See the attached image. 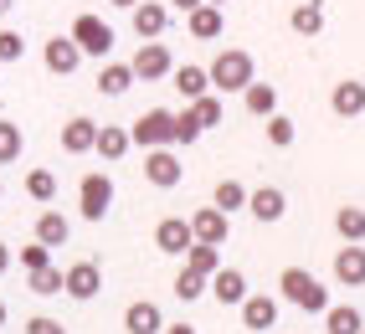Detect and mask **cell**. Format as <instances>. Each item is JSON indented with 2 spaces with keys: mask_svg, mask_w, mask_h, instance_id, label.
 Returning a JSON list of instances; mask_svg holds the SVG:
<instances>
[{
  "mask_svg": "<svg viewBox=\"0 0 365 334\" xmlns=\"http://www.w3.org/2000/svg\"><path fill=\"white\" fill-rule=\"evenodd\" d=\"M31 293H62V268H41V273H31Z\"/></svg>",
  "mask_w": 365,
  "mask_h": 334,
  "instance_id": "f35d334b",
  "label": "cell"
},
{
  "mask_svg": "<svg viewBox=\"0 0 365 334\" xmlns=\"http://www.w3.org/2000/svg\"><path fill=\"white\" fill-rule=\"evenodd\" d=\"M62 293H67V298H78V303L98 298V293H103V268H98L93 257H83V262H72V268H62Z\"/></svg>",
  "mask_w": 365,
  "mask_h": 334,
  "instance_id": "8992f818",
  "label": "cell"
},
{
  "mask_svg": "<svg viewBox=\"0 0 365 334\" xmlns=\"http://www.w3.org/2000/svg\"><path fill=\"white\" fill-rule=\"evenodd\" d=\"M108 206H113V180H108L103 170H88L83 185H78V211H83V221H103Z\"/></svg>",
  "mask_w": 365,
  "mask_h": 334,
  "instance_id": "5b68a950",
  "label": "cell"
},
{
  "mask_svg": "<svg viewBox=\"0 0 365 334\" xmlns=\"http://www.w3.org/2000/svg\"><path fill=\"white\" fill-rule=\"evenodd\" d=\"M21 268H26V273H41V268H52V247H41V242L21 247Z\"/></svg>",
  "mask_w": 365,
  "mask_h": 334,
  "instance_id": "8d00e7d4",
  "label": "cell"
},
{
  "mask_svg": "<svg viewBox=\"0 0 365 334\" xmlns=\"http://www.w3.org/2000/svg\"><path fill=\"white\" fill-rule=\"evenodd\" d=\"M26 196L41 201V206H52V201H57V175H52V170H31V175H26Z\"/></svg>",
  "mask_w": 365,
  "mask_h": 334,
  "instance_id": "836d02e7",
  "label": "cell"
},
{
  "mask_svg": "<svg viewBox=\"0 0 365 334\" xmlns=\"http://www.w3.org/2000/svg\"><path fill=\"white\" fill-rule=\"evenodd\" d=\"M160 334H196V329H190V324H165Z\"/></svg>",
  "mask_w": 365,
  "mask_h": 334,
  "instance_id": "7bdbcfd3",
  "label": "cell"
},
{
  "mask_svg": "<svg viewBox=\"0 0 365 334\" xmlns=\"http://www.w3.org/2000/svg\"><path fill=\"white\" fill-rule=\"evenodd\" d=\"M134 83H139V78H134L129 62H103V67H98V93H103V98H124Z\"/></svg>",
  "mask_w": 365,
  "mask_h": 334,
  "instance_id": "44dd1931",
  "label": "cell"
},
{
  "mask_svg": "<svg viewBox=\"0 0 365 334\" xmlns=\"http://www.w3.org/2000/svg\"><path fill=\"white\" fill-rule=\"evenodd\" d=\"M288 26H294L304 41H314L324 31V0H304V6H294V16H288Z\"/></svg>",
  "mask_w": 365,
  "mask_h": 334,
  "instance_id": "d4e9b609",
  "label": "cell"
},
{
  "mask_svg": "<svg viewBox=\"0 0 365 334\" xmlns=\"http://www.w3.org/2000/svg\"><path fill=\"white\" fill-rule=\"evenodd\" d=\"M201 134H206V129L196 124V113H190V108H180V113H175V145H185V150H190Z\"/></svg>",
  "mask_w": 365,
  "mask_h": 334,
  "instance_id": "d590c367",
  "label": "cell"
},
{
  "mask_svg": "<svg viewBox=\"0 0 365 334\" xmlns=\"http://www.w3.org/2000/svg\"><path fill=\"white\" fill-rule=\"evenodd\" d=\"M67 36L78 41V52H83V57H98V62H103V57L113 52V26H108L103 16H88V11H83L78 21H72V31H67Z\"/></svg>",
  "mask_w": 365,
  "mask_h": 334,
  "instance_id": "277c9868",
  "label": "cell"
},
{
  "mask_svg": "<svg viewBox=\"0 0 365 334\" xmlns=\"http://www.w3.org/2000/svg\"><path fill=\"white\" fill-rule=\"evenodd\" d=\"M185 31L196 36V41H216V36L227 31V11L222 6H196V11L185 16Z\"/></svg>",
  "mask_w": 365,
  "mask_h": 334,
  "instance_id": "ac0fdd59",
  "label": "cell"
},
{
  "mask_svg": "<svg viewBox=\"0 0 365 334\" xmlns=\"http://www.w3.org/2000/svg\"><path fill=\"white\" fill-rule=\"evenodd\" d=\"M26 334H67V324L52 314H36V319H26Z\"/></svg>",
  "mask_w": 365,
  "mask_h": 334,
  "instance_id": "ab89813d",
  "label": "cell"
},
{
  "mask_svg": "<svg viewBox=\"0 0 365 334\" xmlns=\"http://www.w3.org/2000/svg\"><path fill=\"white\" fill-rule=\"evenodd\" d=\"M334 231L345 236V242H365V211L360 206H339L334 211Z\"/></svg>",
  "mask_w": 365,
  "mask_h": 334,
  "instance_id": "f546056e",
  "label": "cell"
},
{
  "mask_svg": "<svg viewBox=\"0 0 365 334\" xmlns=\"http://www.w3.org/2000/svg\"><path fill=\"white\" fill-rule=\"evenodd\" d=\"M190 113H196V124L201 129H216L227 118V103H222V93H206V98H196V103H185Z\"/></svg>",
  "mask_w": 365,
  "mask_h": 334,
  "instance_id": "f1b7e54d",
  "label": "cell"
},
{
  "mask_svg": "<svg viewBox=\"0 0 365 334\" xmlns=\"http://www.w3.org/2000/svg\"><path fill=\"white\" fill-rule=\"evenodd\" d=\"M124 329H129V334H160V329H165L160 303H155V298H139V303H129V308H124Z\"/></svg>",
  "mask_w": 365,
  "mask_h": 334,
  "instance_id": "d6986e66",
  "label": "cell"
},
{
  "mask_svg": "<svg viewBox=\"0 0 365 334\" xmlns=\"http://www.w3.org/2000/svg\"><path fill=\"white\" fill-rule=\"evenodd\" d=\"M129 150H134L129 129H118V124H98V139H93V155H103V160L113 165V160H124Z\"/></svg>",
  "mask_w": 365,
  "mask_h": 334,
  "instance_id": "7402d4cb",
  "label": "cell"
},
{
  "mask_svg": "<svg viewBox=\"0 0 365 334\" xmlns=\"http://www.w3.org/2000/svg\"><path fill=\"white\" fill-rule=\"evenodd\" d=\"M26 57V41H21V31H0V67L6 62H21Z\"/></svg>",
  "mask_w": 365,
  "mask_h": 334,
  "instance_id": "74e56055",
  "label": "cell"
},
{
  "mask_svg": "<svg viewBox=\"0 0 365 334\" xmlns=\"http://www.w3.org/2000/svg\"><path fill=\"white\" fill-rule=\"evenodd\" d=\"M190 242H196V236H190V221H185V216H165V221L155 226V247H160L165 257H185Z\"/></svg>",
  "mask_w": 365,
  "mask_h": 334,
  "instance_id": "5bb4252c",
  "label": "cell"
},
{
  "mask_svg": "<svg viewBox=\"0 0 365 334\" xmlns=\"http://www.w3.org/2000/svg\"><path fill=\"white\" fill-rule=\"evenodd\" d=\"M93 139H98V124L83 118V113L62 124V150H67V155H93Z\"/></svg>",
  "mask_w": 365,
  "mask_h": 334,
  "instance_id": "ffe728a7",
  "label": "cell"
},
{
  "mask_svg": "<svg viewBox=\"0 0 365 334\" xmlns=\"http://www.w3.org/2000/svg\"><path fill=\"white\" fill-rule=\"evenodd\" d=\"M211 206L232 216V211L247 206V185H242V180H222V185H216V196H211Z\"/></svg>",
  "mask_w": 365,
  "mask_h": 334,
  "instance_id": "1f68e13d",
  "label": "cell"
},
{
  "mask_svg": "<svg viewBox=\"0 0 365 334\" xmlns=\"http://www.w3.org/2000/svg\"><path fill=\"white\" fill-rule=\"evenodd\" d=\"M41 62H46V73H52V78H72L83 67V52H78V41H72V36H52L41 46Z\"/></svg>",
  "mask_w": 365,
  "mask_h": 334,
  "instance_id": "30bf717a",
  "label": "cell"
},
{
  "mask_svg": "<svg viewBox=\"0 0 365 334\" xmlns=\"http://www.w3.org/2000/svg\"><path fill=\"white\" fill-rule=\"evenodd\" d=\"M206 283H211V278H201L196 268H180V273H175V298H180V303H196V298L206 293Z\"/></svg>",
  "mask_w": 365,
  "mask_h": 334,
  "instance_id": "e575fe53",
  "label": "cell"
},
{
  "mask_svg": "<svg viewBox=\"0 0 365 334\" xmlns=\"http://www.w3.org/2000/svg\"><path fill=\"white\" fill-rule=\"evenodd\" d=\"M11 6H16V0H0V16H11Z\"/></svg>",
  "mask_w": 365,
  "mask_h": 334,
  "instance_id": "bcb514c9",
  "label": "cell"
},
{
  "mask_svg": "<svg viewBox=\"0 0 365 334\" xmlns=\"http://www.w3.org/2000/svg\"><path fill=\"white\" fill-rule=\"evenodd\" d=\"M144 180L160 185V190H175L185 180V165L175 155V145H165V150H144Z\"/></svg>",
  "mask_w": 365,
  "mask_h": 334,
  "instance_id": "52a82bcc",
  "label": "cell"
},
{
  "mask_svg": "<svg viewBox=\"0 0 365 334\" xmlns=\"http://www.w3.org/2000/svg\"><path fill=\"white\" fill-rule=\"evenodd\" d=\"M329 108H334V118H360V113H365V83H360V78L334 83V93H329Z\"/></svg>",
  "mask_w": 365,
  "mask_h": 334,
  "instance_id": "e0dca14e",
  "label": "cell"
},
{
  "mask_svg": "<svg viewBox=\"0 0 365 334\" xmlns=\"http://www.w3.org/2000/svg\"><path fill=\"white\" fill-rule=\"evenodd\" d=\"M134 78L139 83H160V78H170L175 73V57H170V46L165 41H139V52H134Z\"/></svg>",
  "mask_w": 365,
  "mask_h": 334,
  "instance_id": "ba28073f",
  "label": "cell"
},
{
  "mask_svg": "<svg viewBox=\"0 0 365 334\" xmlns=\"http://www.w3.org/2000/svg\"><path fill=\"white\" fill-rule=\"evenodd\" d=\"M324 329L329 334H360L365 329V314H360L355 303H329L324 308Z\"/></svg>",
  "mask_w": 365,
  "mask_h": 334,
  "instance_id": "4316f807",
  "label": "cell"
},
{
  "mask_svg": "<svg viewBox=\"0 0 365 334\" xmlns=\"http://www.w3.org/2000/svg\"><path fill=\"white\" fill-rule=\"evenodd\" d=\"M170 83H175V93H180V98L185 103H196V98H206V93H211V78H206V67H175V73H170Z\"/></svg>",
  "mask_w": 365,
  "mask_h": 334,
  "instance_id": "603a6c76",
  "label": "cell"
},
{
  "mask_svg": "<svg viewBox=\"0 0 365 334\" xmlns=\"http://www.w3.org/2000/svg\"><path fill=\"white\" fill-rule=\"evenodd\" d=\"M185 221H190V236L206 242V247H222L227 231H232V216H227V211H216V206H201L196 216H185Z\"/></svg>",
  "mask_w": 365,
  "mask_h": 334,
  "instance_id": "8fae6325",
  "label": "cell"
},
{
  "mask_svg": "<svg viewBox=\"0 0 365 334\" xmlns=\"http://www.w3.org/2000/svg\"><path fill=\"white\" fill-rule=\"evenodd\" d=\"M170 6H175L180 16H190V11H196V6H206V0H170Z\"/></svg>",
  "mask_w": 365,
  "mask_h": 334,
  "instance_id": "b9f144b4",
  "label": "cell"
},
{
  "mask_svg": "<svg viewBox=\"0 0 365 334\" xmlns=\"http://www.w3.org/2000/svg\"><path fill=\"white\" fill-rule=\"evenodd\" d=\"M129 21H134L139 41H160L165 26H170V6H165V0H139V6L129 11Z\"/></svg>",
  "mask_w": 365,
  "mask_h": 334,
  "instance_id": "9c48e42d",
  "label": "cell"
},
{
  "mask_svg": "<svg viewBox=\"0 0 365 334\" xmlns=\"http://www.w3.org/2000/svg\"><path fill=\"white\" fill-rule=\"evenodd\" d=\"M206 293L222 303V308H242V298H247V273H242V268H222V273H211Z\"/></svg>",
  "mask_w": 365,
  "mask_h": 334,
  "instance_id": "7c38bea8",
  "label": "cell"
},
{
  "mask_svg": "<svg viewBox=\"0 0 365 334\" xmlns=\"http://www.w3.org/2000/svg\"><path fill=\"white\" fill-rule=\"evenodd\" d=\"M185 268H196L201 278H211V273H222V268H227V262H222V247L190 242V252H185Z\"/></svg>",
  "mask_w": 365,
  "mask_h": 334,
  "instance_id": "83f0119b",
  "label": "cell"
},
{
  "mask_svg": "<svg viewBox=\"0 0 365 334\" xmlns=\"http://www.w3.org/2000/svg\"><path fill=\"white\" fill-rule=\"evenodd\" d=\"M6 319H11V308H6V303H0V329H6Z\"/></svg>",
  "mask_w": 365,
  "mask_h": 334,
  "instance_id": "f6af8a7d",
  "label": "cell"
},
{
  "mask_svg": "<svg viewBox=\"0 0 365 334\" xmlns=\"http://www.w3.org/2000/svg\"><path fill=\"white\" fill-rule=\"evenodd\" d=\"M11 262H16V252H11L6 242H0V278H6V273H11Z\"/></svg>",
  "mask_w": 365,
  "mask_h": 334,
  "instance_id": "60d3db41",
  "label": "cell"
},
{
  "mask_svg": "<svg viewBox=\"0 0 365 334\" xmlns=\"http://www.w3.org/2000/svg\"><path fill=\"white\" fill-rule=\"evenodd\" d=\"M0 196H6V185H0Z\"/></svg>",
  "mask_w": 365,
  "mask_h": 334,
  "instance_id": "c3c4849f",
  "label": "cell"
},
{
  "mask_svg": "<svg viewBox=\"0 0 365 334\" xmlns=\"http://www.w3.org/2000/svg\"><path fill=\"white\" fill-rule=\"evenodd\" d=\"M242 103H247L252 118H273L278 113V88L273 83H247L242 88Z\"/></svg>",
  "mask_w": 365,
  "mask_h": 334,
  "instance_id": "484cf974",
  "label": "cell"
},
{
  "mask_svg": "<svg viewBox=\"0 0 365 334\" xmlns=\"http://www.w3.org/2000/svg\"><path fill=\"white\" fill-rule=\"evenodd\" d=\"M36 242L41 247H67L72 242V221L62 216V211H41L36 216Z\"/></svg>",
  "mask_w": 365,
  "mask_h": 334,
  "instance_id": "cb8c5ba5",
  "label": "cell"
},
{
  "mask_svg": "<svg viewBox=\"0 0 365 334\" xmlns=\"http://www.w3.org/2000/svg\"><path fill=\"white\" fill-rule=\"evenodd\" d=\"M278 288H283V298L294 303V308H304V314H324V308H329V288L309 268H283Z\"/></svg>",
  "mask_w": 365,
  "mask_h": 334,
  "instance_id": "7a4b0ae2",
  "label": "cell"
},
{
  "mask_svg": "<svg viewBox=\"0 0 365 334\" xmlns=\"http://www.w3.org/2000/svg\"><path fill=\"white\" fill-rule=\"evenodd\" d=\"M129 139H134L139 150H165V145H175V113H170V108L139 113L134 129H129Z\"/></svg>",
  "mask_w": 365,
  "mask_h": 334,
  "instance_id": "3957f363",
  "label": "cell"
},
{
  "mask_svg": "<svg viewBox=\"0 0 365 334\" xmlns=\"http://www.w3.org/2000/svg\"><path fill=\"white\" fill-rule=\"evenodd\" d=\"M242 324L267 334V329H278V298H267V293H247L242 298Z\"/></svg>",
  "mask_w": 365,
  "mask_h": 334,
  "instance_id": "9a60e30c",
  "label": "cell"
},
{
  "mask_svg": "<svg viewBox=\"0 0 365 334\" xmlns=\"http://www.w3.org/2000/svg\"><path fill=\"white\" fill-rule=\"evenodd\" d=\"M247 211L257 221H283L288 216V196L278 185H262V190H247Z\"/></svg>",
  "mask_w": 365,
  "mask_h": 334,
  "instance_id": "2e32d148",
  "label": "cell"
},
{
  "mask_svg": "<svg viewBox=\"0 0 365 334\" xmlns=\"http://www.w3.org/2000/svg\"><path fill=\"white\" fill-rule=\"evenodd\" d=\"M21 150H26V134H21V124H11V118H0V165H16Z\"/></svg>",
  "mask_w": 365,
  "mask_h": 334,
  "instance_id": "4dcf8cb0",
  "label": "cell"
},
{
  "mask_svg": "<svg viewBox=\"0 0 365 334\" xmlns=\"http://www.w3.org/2000/svg\"><path fill=\"white\" fill-rule=\"evenodd\" d=\"M206 6H227V0H206Z\"/></svg>",
  "mask_w": 365,
  "mask_h": 334,
  "instance_id": "7dc6e473",
  "label": "cell"
},
{
  "mask_svg": "<svg viewBox=\"0 0 365 334\" xmlns=\"http://www.w3.org/2000/svg\"><path fill=\"white\" fill-rule=\"evenodd\" d=\"M334 283L339 288H365V247L360 242H345L334 252Z\"/></svg>",
  "mask_w": 365,
  "mask_h": 334,
  "instance_id": "4fadbf2b",
  "label": "cell"
},
{
  "mask_svg": "<svg viewBox=\"0 0 365 334\" xmlns=\"http://www.w3.org/2000/svg\"><path fill=\"white\" fill-rule=\"evenodd\" d=\"M206 78L216 93H242L247 83H257V62L252 52H242V46H227V52H216V62L206 67Z\"/></svg>",
  "mask_w": 365,
  "mask_h": 334,
  "instance_id": "6da1fadb",
  "label": "cell"
},
{
  "mask_svg": "<svg viewBox=\"0 0 365 334\" xmlns=\"http://www.w3.org/2000/svg\"><path fill=\"white\" fill-rule=\"evenodd\" d=\"M294 139H299V124H294L288 113H273V118H267V145H273V150H288Z\"/></svg>",
  "mask_w": 365,
  "mask_h": 334,
  "instance_id": "d6a6232c",
  "label": "cell"
},
{
  "mask_svg": "<svg viewBox=\"0 0 365 334\" xmlns=\"http://www.w3.org/2000/svg\"><path fill=\"white\" fill-rule=\"evenodd\" d=\"M108 6H118V11H134V6H139V0H108Z\"/></svg>",
  "mask_w": 365,
  "mask_h": 334,
  "instance_id": "ee69618b",
  "label": "cell"
},
{
  "mask_svg": "<svg viewBox=\"0 0 365 334\" xmlns=\"http://www.w3.org/2000/svg\"><path fill=\"white\" fill-rule=\"evenodd\" d=\"M360 334H365V329H360Z\"/></svg>",
  "mask_w": 365,
  "mask_h": 334,
  "instance_id": "681fc988",
  "label": "cell"
}]
</instances>
